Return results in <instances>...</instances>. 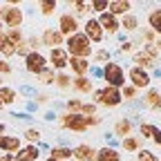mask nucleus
<instances>
[{"label":"nucleus","instance_id":"f257e3e1","mask_svg":"<svg viewBox=\"0 0 161 161\" xmlns=\"http://www.w3.org/2000/svg\"><path fill=\"white\" fill-rule=\"evenodd\" d=\"M65 52L69 54V58H90V54H92V43L87 40V36L85 34H74V36H69L67 40H65Z\"/></svg>","mask_w":161,"mask_h":161},{"label":"nucleus","instance_id":"f03ea898","mask_svg":"<svg viewBox=\"0 0 161 161\" xmlns=\"http://www.w3.org/2000/svg\"><path fill=\"white\" fill-rule=\"evenodd\" d=\"M103 78H105V83H108V87H116V90H121L125 85V72H123V67H121L119 63H105V67H103Z\"/></svg>","mask_w":161,"mask_h":161},{"label":"nucleus","instance_id":"7ed1b4c3","mask_svg":"<svg viewBox=\"0 0 161 161\" xmlns=\"http://www.w3.org/2000/svg\"><path fill=\"white\" fill-rule=\"evenodd\" d=\"M123 96H121V90L116 87H103V90H96L94 92V105H105V108H116Z\"/></svg>","mask_w":161,"mask_h":161},{"label":"nucleus","instance_id":"20e7f679","mask_svg":"<svg viewBox=\"0 0 161 161\" xmlns=\"http://www.w3.org/2000/svg\"><path fill=\"white\" fill-rule=\"evenodd\" d=\"M25 20V14L18 5H5L3 7V18H0V23H3L7 29H20Z\"/></svg>","mask_w":161,"mask_h":161},{"label":"nucleus","instance_id":"39448f33","mask_svg":"<svg viewBox=\"0 0 161 161\" xmlns=\"http://www.w3.org/2000/svg\"><path fill=\"white\" fill-rule=\"evenodd\" d=\"M58 121H60V125H63L65 130H69V132H85L87 130V116H83V114L65 112V114L58 116Z\"/></svg>","mask_w":161,"mask_h":161},{"label":"nucleus","instance_id":"423d86ee","mask_svg":"<svg viewBox=\"0 0 161 161\" xmlns=\"http://www.w3.org/2000/svg\"><path fill=\"white\" fill-rule=\"evenodd\" d=\"M25 69L29 74H40V72H45L47 69V56L45 54H40V52H31L27 58H25Z\"/></svg>","mask_w":161,"mask_h":161},{"label":"nucleus","instance_id":"0eeeda50","mask_svg":"<svg viewBox=\"0 0 161 161\" xmlns=\"http://www.w3.org/2000/svg\"><path fill=\"white\" fill-rule=\"evenodd\" d=\"M47 63L52 65V69L56 72H63L69 63V54L65 52V47H56V49H49V56H47Z\"/></svg>","mask_w":161,"mask_h":161},{"label":"nucleus","instance_id":"6e6552de","mask_svg":"<svg viewBox=\"0 0 161 161\" xmlns=\"http://www.w3.org/2000/svg\"><path fill=\"white\" fill-rule=\"evenodd\" d=\"M58 31L67 38L78 34V18L74 14H60L58 16Z\"/></svg>","mask_w":161,"mask_h":161},{"label":"nucleus","instance_id":"1a4fd4ad","mask_svg":"<svg viewBox=\"0 0 161 161\" xmlns=\"http://www.w3.org/2000/svg\"><path fill=\"white\" fill-rule=\"evenodd\" d=\"M40 43H43L45 47H49V49H56V47H60V45H65V36L60 34L58 29L47 27V29L43 31V36H40Z\"/></svg>","mask_w":161,"mask_h":161},{"label":"nucleus","instance_id":"9d476101","mask_svg":"<svg viewBox=\"0 0 161 161\" xmlns=\"http://www.w3.org/2000/svg\"><path fill=\"white\" fill-rule=\"evenodd\" d=\"M128 76H130V83H132L134 90H143V87L150 85V74L146 69H141V67H132L128 72Z\"/></svg>","mask_w":161,"mask_h":161},{"label":"nucleus","instance_id":"9b49d317","mask_svg":"<svg viewBox=\"0 0 161 161\" xmlns=\"http://www.w3.org/2000/svg\"><path fill=\"white\" fill-rule=\"evenodd\" d=\"M83 29H85L83 34L87 36L90 43H101V40H103V29H101V25H98L96 18H87L85 25H83Z\"/></svg>","mask_w":161,"mask_h":161},{"label":"nucleus","instance_id":"f8f14e48","mask_svg":"<svg viewBox=\"0 0 161 161\" xmlns=\"http://www.w3.org/2000/svg\"><path fill=\"white\" fill-rule=\"evenodd\" d=\"M20 148H23V141H20L18 136L0 134V152H3V154H16Z\"/></svg>","mask_w":161,"mask_h":161},{"label":"nucleus","instance_id":"ddd939ff","mask_svg":"<svg viewBox=\"0 0 161 161\" xmlns=\"http://www.w3.org/2000/svg\"><path fill=\"white\" fill-rule=\"evenodd\" d=\"M96 20H98V25H101V29H103V34L108 31V34L112 36V34H116V31L121 29V25H119V18H116V16H112L110 11H105V14H101V16H98Z\"/></svg>","mask_w":161,"mask_h":161},{"label":"nucleus","instance_id":"4468645a","mask_svg":"<svg viewBox=\"0 0 161 161\" xmlns=\"http://www.w3.org/2000/svg\"><path fill=\"white\" fill-rule=\"evenodd\" d=\"M72 157L76 161H96V150L87 143H80V146L72 148Z\"/></svg>","mask_w":161,"mask_h":161},{"label":"nucleus","instance_id":"2eb2a0df","mask_svg":"<svg viewBox=\"0 0 161 161\" xmlns=\"http://www.w3.org/2000/svg\"><path fill=\"white\" fill-rule=\"evenodd\" d=\"M14 157H16V161H38L40 159V150H38V146L27 143V146L20 148Z\"/></svg>","mask_w":161,"mask_h":161},{"label":"nucleus","instance_id":"dca6fc26","mask_svg":"<svg viewBox=\"0 0 161 161\" xmlns=\"http://www.w3.org/2000/svg\"><path fill=\"white\" fill-rule=\"evenodd\" d=\"M108 9L112 16H128L132 9V3H128V0H112V3H108Z\"/></svg>","mask_w":161,"mask_h":161},{"label":"nucleus","instance_id":"f3484780","mask_svg":"<svg viewBox=\"0 0 161 161\" xmlns=\"http://www.w3.org/2000/svg\"><path fill=\"white\" fill-rule=\"evenodd\" d=\"M67 67H69L76 76H85V74L90 72V60H85V58H69Z\"/></svg>","mask_w":161,"mask_h":161},{"label":"nucleus","instance_id":"a211bd4d","mask_svg":"<svg viewBox=\"0 0 161 161\" xmlns=\"http://www.w3.org/2000/svg\"><path fill=\"white\" fill-rule=\"evenodd\" d=\"M72 87H74L76 92H80V94H90V92L94 90L92 80H90L87 76H76V78L72 80Z\"/></svg>","mask_w":161,"mask_h":161},{"label":"nucleus","instance_id":"6ab92c4d","mask_svg":"<svg viewBox=\"0 0 161 161\" xmlns=\"http://www.w3.org/2000/svg\"><path fill=\"white\" fill-rule=\"evenodd\" d=\"M20 96H18V92L14 90V87H0V103L3 105H11V103H16Z\"/></svg>","mask_w":161,"mask_h":161},{"label":"nucleus","instance_id":"aec40b11","mask_svg":"<svg viewBox=\"0 0 161 161\" xmlns=\"http://www.w3.org/2000/svg\"><path fill=\"white\" fill-rule=\"evenodd\" d=\"M49 157L56 159V161H67V159H72V148H67V146H54L49 150Z\"/></svg>","mask_w":161,"mask_h":161},{"label":"nucleus","instance_id":"412c9836","mask_svg":"<svg viewBox=\"0 0 161 161\" xmlns=\"http://www.w3.org/2000/svg\"><path fill=\"white\" fill-rule=\"evenodd\" d=\"M96 161H121V154L114 150V148H101L96 150Z\"/></svg>","mask_w":161,"mask_h":161},{"label":"nucleus","instance_id":"4be33fe9","mask_svg":"<svg viewBox=\"0 0 161 161\" xmlns=\"http://www.w3.org/2000/svg\"><path fill=\"white\" fill-rule=\"evenodd\" d=\"M130 132H132V123L128 119H119L116 125H114V134L121 136V139H125V136H130Z\"/></svg>","mask_w":161,"mask_h":161},{"label":"nucleus","instance_id":"5701e85b","mask_svg":"<svg viewBox=\"0 0 161 161\" xmlns=\"http://www.w3.org/2000/svg\"><path fill=\"white\" fill-rule=\"evenodd\" d=\"M148 25H150V31L161 34V9H152V11H150V16H148Z\"/></svg>","mask_w":161,"mask_h":161},{"label":"nucleus","instance_id":"b1692460","mask_svg":"<svg viewBox=\"0 0 161 161\" xmlns=\"http://www.w3.org/2000/svg\"><path fill=\"white\" fill-rule=\"evenodd\" d=\"M134 63H136V67H141V69H150V67L154 65V58H150L146 52H139V54H134Z\"/></svg>","mask_w":161,"mask_h":161},{"label":"nucleus","instance_id":"393cba45","mask_svg":"<svg viewBox=\"0 0 161 161\" xmlns=\"http://www.w3.org/2000/svg\"><path fill=\"white\" fill-rule=\"evenodd\" d=\"M14 54H16V45L11 43V40H7V38H0V56L7 60V58H11Z\"/></svg>","mask_w":161,"mask_h":161},{"label":"nucleus","instance_id":"a878e982","mask_svg":"<svg viewBox=\"0 0 161 161\" xmlns=\"http://www.w3.org/2000/svg\"><path fill=\"white\" fill-rule=\"evenodd\" d=\"M146 105L148 108H161V92L159 90H150L146 94Z\"/></svg>","mask_w":161,"mask_h":161},{"label":"nucleus","instance_id":"bb28decb","mask_svg":"<svg viewBox=\"0 0 161 161\" xmlns=\"http://www.w3.org/2000/svg\"><path fill=\"white\" fill-rule=\"evenodd\" d=\"M54 80H56V72H54L52 67H47L45 72L38 74V83H40V85H54Z\"/></svg>","mask_w":161,"mask_h":161},{"label":"nucleus","instance_id":"cd10ccee","mask_svg":"<svg viewBox=\"0 0 161 161\" xmlns=\"http://www.w3.org/2000/svg\"><path fill=\"white\" fill-rule=\"evenodd\" d=\"M54 85H56L58 90H69V87H72V78H69L65 72H58V74H56V80H54Z\"/></svg>","mask_w":161,"mask_h":161},{"label":"nucleus","instance_id":"c85d7f7f","mask_svg":"<svg viewBox=\"0 0 161 161\" xmlns=\"http://www.w3.org/2000/svg\"><path fill=\"white\" fill-rule=\"evenodd\" d=\"M121 146H123V150H125V152H139V148H141V141H139L136 136H125Z\"/></svg>","mask_w":161,"mask_h":161},{"label":"nucleus","instance_id":"c756f323","mask_svg":"<svg viewBox=\"0 0 161 161\" xmlns=\"http://www.w3.org/2000/svg\"><path fill=\"white\" fill-rule=\"evenodd\" d=\"M121 27H123L125 31H134L136 27H139V20H136V16H132V14H128V16H123V20L119 23Z\"/></svg>","mask_w":161,"mask_h":161},{"label":"nucleus","instance_id":"7c9ffc66","mask_svg":"<svg viewBox=\"0 0 161 161\" xmlns=\"http://www.w3.org/2000/svg\"><path fill=\"white\" fill-rule=\"evenodd\" d=\"M56 7H58V3H54V0L38 3V9H40V14H43V16H54V14H56Z\"/></svg>","mask_w":161,"mask_h":161},{"label":"nucleus","instance_id":"2f4dec72","mask_svg":"<svg viewBox=\"0 0 161 161\" xmlns=\"http://www.w3.org/2000/svg\"><path fill=\"white\" fill-rule=\"evenodd\" d=\"M5 38H7V40H11L14 45H20V43L25 40L23 29H7V31H5Z\"/></svg>","mask_w":161,"mask_h":161},{"label":"nucleus","instance_id":"473e14b6","mask_svg":"<svg viewBox=\"0 0 161 161\" xmlns=\"http://www.w3.org/2000/svg\"><path fill=\"white\" fill-rule=\"evenodd\" d=\"M40 136H43V134H40V130H38V128H27V130H25V139L29 141L31 146H36V143H38Z\"/></svg>","mask_w":161,"mask_h":161},{"label":"nucleus","instance_id":"72a5a7b5","mask_svg":"<svg viewBox=\"0 0 161 161\" xmlns=\"http://www.w3.org/2000/svg\"><path fill=\"white\" fill-rule=\"evenodd\" d=\"M69 5V9H74V16L78 18V16H83L87 9H90V3H67Z\"/></svg>","mask_w":161,"mask_h":161},{"label":"nucleus","instance_id":"f704fd0d","mask_svg":"<svg viewBox=\"0 0 161 161\" xmlns=\"http://www.w3.org/2000/svg\"><path fill=\"white\" fill-rule=\"evenodd\" d=\"M80 105H83V103H80L78 98H69L65 108H67V112H69V114H80Z\"/></svg>","mask_w":161,"mask_h":161},{"label":"nucleus","instance_id":"c9c22d12","mask_svg":"<svg viewBox=\"0 0 161 161\" xmlns=\"http://www.w3.org/2000/svg\"><path fill=\"white\" fill-rule=\"evenodd\" d=\"M136 161H159V159H157V154L150 152V150H139V152H136Z\"/></svg>","mask_w":161,"mask_h":161},{"label":"nucleus","instance_id":"e433bc0d","mask_svg":"<svg viewBox=\"0 0 161 161\" xmlns=\"http://www.w3.org/2000/svg\"><path fill=\"white\" fill-rule=\"evenodd\" d=\"M90 7H92L94 11H98V16L108 11V3H105V0H94V3H90Z\"/></svg>","mask_w":161,"mask_h":161},{"label":"nucleus","instance_id":"4c0bfd02","mask_svg":"<svg viewBox=\"0 0 161 161\" xmlns=\"http://www.w3.org/2000/svg\"><path fill=\"white\" fill-rule=\"evenodd\" d=\"M25 40H27V45H29L31 52H38L40 47H43V43H40V38H38V36H29V38H25Z\"/></svg>","mask_w":161,"mask_h":161},{"label":"nucleus","instance_id":"58836bf2","mask_svg":"<svg viewBox=\"0 0 161 161\" xmlns=\"http://www.w3.org/2000/svg\"><path fill=\"white\" fill-rule=\"evenodd\" d=\"M80 114L83 116H94L96 114V105L94 103H83L80 105Z\"/></svg>","mask_w":161,"mask_h":161},{"label":"nucleus","instance_id":"ea45409f","mask_svg":"<svg viewBox=\"0 0 161 161\" xmlns=\"http://www.w3.org/2000/svg\"><path fill=\"white\" fill-rule=\"evenodd\" d=\"M16 54H18V56H25V58L31 54V49H29V45H27V40H23L20 45H16Z\"/></svg>","mask_w":161,"mask_h":161},{"label":"nucleus","instance_id":"a19ab883","mask_svg":"<svg viewBox=\"0 0 161 161\" xmlns=\"http://www.w3.org/2000/svg\"><path fill=\"white\" fill-rule=\"evenodd\" d=\"M154 132H157V128L154 125H150V123H141V134H143V136H154Z\"/></svg>","mask_w":161,"mask_h":161},{"label":"nucleus","instance_id":"79ce46f5","mask_svg":"<svg viewBox=\"0 0 161 161\" xmlns=\"http://www.w3.org/2000/svg\"><path fill=\"white\" fill-rule=\"evenodd\" d=\"M121 96H123L125 101H134V98H136V90L130 85V87H125L123 92H121Z\"/></svg>","mask_w":161,"mask_h":161},{"label":"nucleus","instance_id":"37998d69","mask_svg":"<svg viewBox=\"0 0 161 161\" xmlns=\"http://www.w3.org/2000/svg\"><path fill=\"white\" fill-rule=\"evenodd\" d=\"M108 58H110V54H108L105 49H98V52L94 54V63H105Z\"/></svg>","mask_w":161,"mask_h":161},{"label":"nucleus","instance_id":"c03bdc74","mask_svg":"<svg viewBox=\"0 0 161 161\" xmlns=\"http://www.w3.org/2000/svg\"><path fill=\"white\" fill-rule=\"evenodd\" d=\"M14 69H11V65L7 63L5 58H0V76H7V74H11Z\"/></svg>","mask_w":161,"mask_h":161},{"label":"nucleus","instance_id":"a18cd8bd","mask_svg":"<svg viewBox=\"0 0 161 161\" xmlns=\"http://www.w3.org/2000/svg\"><path fill=\"white\" fill-rule=\"evenodd\" d=\"M36 101H38V103H47L49 96H47V94H36Z\"/></svg>","mask_w":161,"mask_h":161},{"label":"nucleus","instance_id":"49530a36","mask_svg":"<svg viewBox=\"0 0 161 161\" xmlns=\"http://www.w3.org/2000/svg\"><path fill=\"white\" fill-rule=\"evenodd\" d=\"M0 161H16L14 154H0Z\"/></svg>","mask_w":161,"mask_h":161},{"label":"nucleus","instance_id":"de8ad7c7","mask_svg":"<svg viewBox=\"0 0 161 161\" xmlns=\"http://www.w3.org/2000/svg\"><path fill=\"white\" fill-rule=\"evenodd\" d=\"M152 139H154V143H159V146H161V130H157Z\"/></svg>","mask_w":161,"mask_h":161},{"label":"nucleus","instance_id":"09e8293b","mask_svg":"<svg viewBox=\"0 0 161 161\" xmlns=\"http://www.w3.org/2000/svg\"><path fill=\"white\" fill-rule=\"evenodd\" d=\"M132 49V43H123V45H121V52H130Z\"/></svg>","mask_w":161,"mask_h":161},{"label":"nucleus","instance_id":"8fccbe9b","mask_svg":"<svg viewBox=\"0 0 161 161\" xmlns=\"http://www.w3.org/2000/svg\"><path fill=\"white\" fill-rule=\"evenodd\" d=\"M154 47H157V49H159V52H161V36H159V38H157V43H154Z\"/></svg>","mask_w":161,"mask_h":161},{"label":"nucleus","instance_id":"3c124183","mask_svg":"<svg viewBox=\"0 0 161 161\" xmlns=\"http://www.w3.org/2000/svg\"><path fill=\"white\" fill-rule=\"evenodd\" d=\"M0 38H5V25L0 23Z\"/></svg>","mask_w":161,"mask_h":161},{"label":"nucleus","instance_id":"603ef678","mask_svg":"<svg viewBox=\"0 0 161 161\" xmlns=\"http://www.w3.org/2000/svg\"><path fill=\"white\" fill-rule=\"evenodd\" d=\"M5 130H7V125H5V123H0V134H5Z\"/></svg>","mask_w":161,"mask_h":161},{"label":"nucleus","instance_id":"864d4df0","mask_svg":"<svg viewBox=\"0 0 161 161\" xmlns=\"http://www.w3.org/2000/svg\"><path fill=\"white\" fill-rule=\"evenodd\" d=\"M40 161H56V159H52V157H47V159H40Z\"/></svg>","mask_w":161,"mask_h":161},{"label":"nucleus","instance_id":"5fc2aeb1","mask_svg":"<svg viewBox=\"0 0 161 161\" xmlns=\"http://www.w3.org/2000/svg\"><path fill=\"white\" fill-rule=\"evenodd\" d=\"M0 18H3V5H0Z\"/></svg>","mask_w":161,"mask_h":161},{"label":"nucleus","instance_id":"6e6d98bb","mask_svg":"<svg viewBox=\"0 0 161 161\" xmlns=\"http://www.w3.org/2000/svg\"><path fill=\"white\" fill-rule=\"evenodd\" d=\"M0 87H3V76H0Z\"/></svg>","mask_w":161,"mask_h":161},{"label":"nucleus","instance_id":"4d7b16f0","mask_svg":"<svg viewBox=\"0 0 161 161\" xmlns=\"http://www.w3.org/2000/svg\"><path fill=\"white\" fill-rule=\"evenodd\" d=\"M0 110H5V105H3V103H0Z\"/></svg>","mask_w":161,"mask_h":161}]
</instances>
